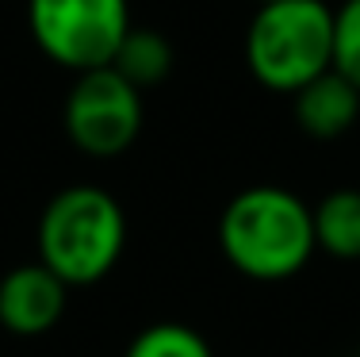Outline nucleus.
<instances>
[{
	"mask_svg": "<svg viewBox=\"0 0 360 357\" xmlns=\"http://www.w3.org/2000/svg\"><path fill=\"white\" fill-rule=\"evenodd\" d=\"M127 246V215L96 184H70L42 208L39 261L70 288L104 280Z\"/></svg>",
	"mask_w": 360,
	"mask_h": 357,
	"instance_id": "nucleus-2",
	"label": "nucleus"
},
{
	"mask_svg": "<svg viewBox=\"0 0 360 357\" xmlns=\"http://www.w3.org/2000/svg\"><path fill=\"white\" fill-rule=\"evenodd\" d=\"M123 357H215L207 338L188 322H153L134 334Z\"/></svg>",
	"mask_w": 360,
	"mask_h": 357,
	"instance_id": "nucleus-10",
	"label": "nucleus"
},
{
	"mask_svg": "<svg viewBox=\"0 0 360 357\" xmlns=\"http://www.w3.org/2000/svg\"><path fill=\"white\" fill-rule=\"evenodd\" d=\"M27 27L54 65L89 73L115 62L134 23L127 0H27Z\"/></svg>",
	"mask_w": 360,
	"mask_h": 357,
	"instance_id": "nucleus-4",
	"label": "nucleus"
},
{
	"mask_svg": "<svg viewBox=\"0 0 360 357\" xmlns=\"http://www.w3.org/2000/svg\"><path fill=\"white\" fill-rule=\"evenodd\" d=\"M333 70L360 89V0H341L333 12Z\"/></svg>",
	"mask_w": 360,
	"mask_h": 357,
	"instance_id": "nucleus-11",
	"label": "nucleus"
},
{
	"mask_svg": "<svg viewBox=\"0 0 360 357\" xmlns=\"http://www.w3.org/2000/svg\"><path fill=\"white\" fill-rule=\"evenodd\" d=\"M245 65L269 92L295 96L307 81L333 70V8L326 0L261 4L245 31Z\"/></svg>",
	"mask_w": 360,
	"mask_h": 357,
	"instance_id": "nucleus-3",
	"label": "nucleus"
},
{
	"mask_svg": "<svg viewBox=\"0 0 360 357\" xmlns=\"http://www.w3.org/2000/svg\"><path fill=\"white\" fill-rule=\"evenodd\" d=\"M291 112L311 139H341L360 119V89L349 77H341L338 70H326L291 96Z\"/></svg>",
	"mask_w": 360,
	"mask_h": 357,
	"instance_id": "nucleus-7",
	"label": "nucleus"
},
{
	"mask_svg": "<svg viewBox=\"0 0 360 357\" xmlns=\"http://www.w3.org/2000/svg\"><path fill=\"white\" fill-rule=\"evenodd\" d=\"M222 258L250 280H288L314 258V215L280 184L242 189L219 219Z\"/></svg>",
	"mask_w": 360,
	"mask_h": 357,
	"instance_id": "nucleus-1",
	"label": "nucleus"
},
{
	"mask_svg": "<svg viewBox=\"0 0 360 357\" xmlns=\"http://www.w3.org/2000/svg\"><path fill=\"white\" fill-rule=\"evenodd\" d=\"M314 242L338 261H360V189H333L311 208Z\"/></svg>",
	"mask_w": 360,
	"mask_h": 357,
	"instance_id": "nucleus-8",
	"label": "nucleus"
},
{
	"mask_svg": "<svg viewBox=\"0 0 360 357\" xmlns=\"http://www.w3.org/2000/svg\"><path fill=\"white\" fill-rule=\"evenodd\" d=\"M142 131V92L111 65L77 73L65 96V134L89 158H119Z\"/></svg>",
	"mask_w": 360,
	"mask_h": 357,
	"instance_id": "nucleus-5",
	"label": "nucleus"
},
{
	"mask_svg": "<svg viewBox=\"0 0 360 357\" xmlns=\"http://www.w3.org/2000/svg\"><path fill=\"white\" fill-rule=\"evenodd\" d=\"M111 70L119 77H127L134 89H153L173 73V46L161 31H150V27H131L123 39V46L115 50V62Z\"/></svg>",
	"mask_w": 360,
	"mask_h": 357,
	"instance_id": "nucleus-9",
	"label": "nucleus"
},
{
	"mask_svg": "<svg viewBox=\"0 0 360 357\" xmlns=\"http://www.w3.org/2000/svg\"><path fill=\"white\" fill-rule=\"evenodd\" d=\"M257 4H272V0H257Z\"/></svg>",
	"mask_w": 360,
	"mask_h": 357,
	"instance_id": "nucleus-12",
	"label": "nucleus"
},
{
	"mask_svg": "<svg viewBox=\"0 0 360 357\" xmlns=\"http://www.w3.org/2000/svg\"><path fill=\"white\" fill-rule=\"evenodd\" d=\"M65 292L70 284L58 280L42 261L8 269L0 280V327L23 338L46 334L65 311Z\"/></svg>",
	"mask_w": 360,
	"mask_h": 357,
	"instance_id": "nucleus-6",
	"label": "nucleus"
}]
</instances>
